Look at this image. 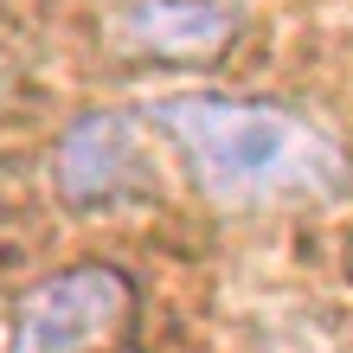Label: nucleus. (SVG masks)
<instances>
[{"instance_id": "obj_1", "label": "nucleus", "mask_w": 353, "mask_h": 353, "mask_svg": "<svg viewBox=\"0 0 353 353\" xmlns=\"http://www.w3.org/2000/svg\"><path fill=\"white\" fill-rule=\"evenodd\" d=\"M154 129L193 168V186L232 212H270V205H321L347 193V148L308 116L283 103L244 97H161Z\"/></svg>"}, {"instance_id": "obj_2", "label": "nucleus", "mask_w": 353, "mask_h": 353, "mask_svg": "<svg viewBox=\"0 0 353 353\" xmlns=\"http://www.w3.org/2000/svg\"><path fill=\"white\" fill-rule=\"evenodd\" d=\"M135 327V283L116 263H71L13 308L7 353H116Z\"/></svg>"}, {"instance_id": "obj_3", "label": "nucleus", "mask_w": 353, "mask_h": 353, "mask_svg": "<svg viewBox=\"0 0 353 353\" xmlns=\"http://www.w3.org/2000/svg\"><path fill=\"white\" fill-rule=\"evenodd\" d=\"M52 180L71 205H129L154 193V168L141 148V122L122 110H90L77 116L52 148Z\"/></svg>"}, {"instance_id": "obj_4", "label": "nucleus", "mask_w": 353, "mask_h": 353, "mask_svg": "<svg viewBox=\"0 0 353 353\" xmlns=\"http://www.w3.org/2000/svg\"><path fill=\"white\" fill-rule=\"evenodd\" d=\"M122 39L168 65H199L238 39V7H225V0H129Z\"/></svg>"}, {"instance_id": "obj_5", "label": "nucleus", "mask_w": 353, "mask_h": 353, "mask_svg": "<svg viewBox=\"0 0 353 353\" xmlns=\"http://www.w3.org/2000/svg\"><path fill=\"white\" fill-rule=\"evenodd\" d=\"M347 270H353V238H347Z\"/></svg>"}]
</instances>
